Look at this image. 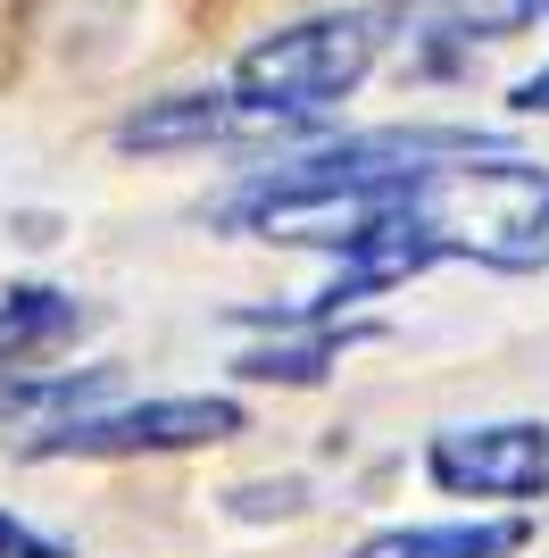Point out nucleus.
<instances>
[{"mask_svg":"<svg viewBox=\"0 0 549 558\" xmlns=\"http://www.w3.org/2000/svg\"><path fill=\"white\" fill-rule=\"evenodd\" d=\"M383 59V9H342V17L283 25L267 43L233 59V100L258 109L267 125H308V117L342 109Z\"/></svg>","mask_w":549,"mask_h":558,"instance_id":"nucleus-1","label":"nucleus"},{"mask_svg":"<svg viewBox=\"0 0 549 558\" xmlns=\"http://www.w3.org/2000/svg\"><path fill=\"white\" fill-rule=\"evenodd\" d=\"M242 434V400L192 392V400H134L109 417H68L42 442H25V459H134V450H200Z\"/></svg>","mask_w":549,"mask_h":558,"instance_id":"nucleus-2","label":"nucleus"},{"mask_svg":"<svg viewBox=\"0 0 549 558\" xmlns=\"http://www.w3.org/2000/svg\"><path fill=\"white\" fill-rule=\"evenodd\" d=\"M425 475L457 500H541L549 492V425H450L425 442Z\"/></svg>","mask_w":549,"mask_h":558,"instance_id":"nucleus-3","label":"nucleus"},{"mask_svg":"<svg viewBox=\"0 0 549 558\" xmlns=\"http://www.w3.org/2000/svg\"><path fill=\"white\" fill-rule=\"evenodd\" d=\"M267 117L242 109L233 93H175L159 100V109H142L117 125V142L125 150H192V142H225V134H258Z\"/></svg>","mask_w":549,"mask_h":558,"instance_id":"nucleus-4","label":"nucleus"},{"mask_svg":"<svg viewBox=\"0 0 549 558\" xmlns=\"http://www.w3.org/2000/svg\"><path fill=\"white\" fill-rule=\"evenodd\" d=\"M525 517H475V525H383L350 558H516Z\"/></svg>","mask_w":549,"mask_h":558,"instance_id":"nucleus-5","label":"nucleus"},{"mask_svg":"<svg viewBox=\"0 0 549 558\" xmlns=\"http://www.w3.org/2000/svg\"><path fill=\"white\" fill-rule=\"evenodd\" d=\"M533 9L541 0H400L391 25H408V43L425 34H450V43H508V34H525Z\"/></svg>","mask_w":549,"mask_h":558,"instance_id":"nucleus-6","label":"nucleus"},{"mask_svg":"<svg viewBox=\"0 0 549 558\" xmlns=\"http://www.w3.org/2000/svg\"><path fill=\"white\" fill-rule=\"evenodd\" d=\"M350 342H375V326H342V317H325V326H308L300 342H258V350H242L233 367L251 375V384H317L325 367H342Z\"/></svg>","mask_w":549,"mask_h":558,"instance_id":"nucleus-7","label":"nucleus"},{"mask_svg":"<svg viewBox=\"0 0 549 558\" xmlns=\"http://www.w3.org/2000/svg\"><path fill=\"white\" fill-rule=\"evenodd\" d=\"M84 326V308L68 301V292H9L0 301V367H17V359H34V350H50V342H68V333Z\"/></svg>","mask_w":549,"mask_h":558,"instance_id":"nucleus-8","label":"nucleus"},{"mask_svg":"<svg viewBox=\"0 0 549 558\" xmlns=\"http://www.w3.org/2000/svg\"><path fill=\"white\" fill-rule=\"evenodd\" d=\"M0 558H68V550H59V542H42L34 525H17V517L0 509Z\"/></svg>","mask_w":549,"mask_h":558,"instance_id":"nucleus-9","label":"nucleus"},{"mask_svg":"<svg viewBox=\"0 0 549 558\" xmlns=\"http://www.w3.org/2000/svg\"><path fill=\"white\" fill-rule=\"evenodd\" d=\"M508 100H516L525 117H549V68H541V75H525V84H516Z\"/></svg>","mask_w":549,"mask_h":558,"instance_id":"nucleus-10","label":"nucleus"},{"mask_svg":"<svg viewBox=\"0 0 549 558\" xmlns=\"http://www.w3.org/2000/svg\"><path fill=\"white\" fill-rule=\"evenodd\" d=\"M541 9H549V0H541Z\"/></svg>","mask_w":549,"mask_h":558,"instance_id":"nucleus-11","label":"nucleus"}]
</instances>
